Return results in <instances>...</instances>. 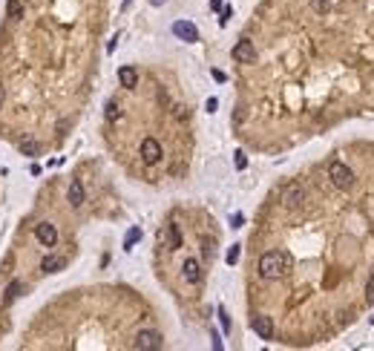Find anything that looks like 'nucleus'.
Segmentation results:
<instances>
[{"mask_svg": "<svg viewBox=\"0 0 374 351\" xmlns=\"http://www.w3.org/2000/svg\"><path fill=\"white\" fill-rule=\"evenodd\" d=\"M259 276L262 280H282L288 270H291V256L282 254V250H268L259 256Z\"/></svg>", "mask_w": 374, "mask_h": 351, "instance_id": "f257e3e1", "label": "nucleus"}, {"mask_svg": "<svg viewBox=\"0 0 374 351\" xmlns=\"http://www.w3.org/2000/svg\"><path fill=\"white\" fill-rule=\"evenodd\" d=\"M328 178H331V184L340 190H348L351 184H354V173H351L348 164H342V162H334L328 167Z\"/></svg>", "mask_w": 374, "mask_h": 351, "instance_id": "f03ea898", "label": "nucleus"}, {"mask_svg": "<svg viewBox=\"0 0 374 351\" xmlns=\"http://www.w3.org/2000/svg\"><path fill=\"white\" fill-rule=\"evenodd\" d=\"M132 346L138 351H156V348H162V334L158 331H138L136 340H132Z\"/></svg>", "mask_w": 374, "mask_h": 351, "instance_id": "7ed1b4c3", "label": "nucleus"}, {"mask_svg": "<svg viewBox=\"0 0 374 351\" xmlns=\"http://www.w3.org/2000/svg\"><path fill=\"white\" fill-rule=\"evenodd\" d=\"M305 202V190L300 184H288V188L282 190V204L288 208V210H296V208H302Z\"/></svg>", "mask_w": 374, "mask_h": 351, "instance_id": "20e7f679", "label": "nucleus"}, {"mask_svg": "<svg viewBox=\"0 0 374 351\" xmlns=\"http://www.w3.org/2000/svg\"><path fill=\"white\" fill-rule=\"evenodd\" d=\"M141 162L144 164H158L162 162V144H158L156 138L141 141Z\"/></svg>", "mask_w": 374, "mask_h": 351, "instance_id": "39448f33", "label": "nucleus"}, {"mask_svg": "<svg viewBox=\"0 0 374 351\" xmlns=\"http://www.w3.org/2000/svg\"><path fill=\"white\" fill-rule=\"evenodd\" d=\"M173 35L178 38V40H184V44H193V40H199V29L190 24V20H176Z\"/></svg>", "mask_w": 374, "mask_h": 351, "instance_id": "423d86ee", "label": "nucleus"}, {"mask_svg": "<svg viewBox=\"0 0 374 351\" xmlns=\"http://www.w3.org/2000/svg\"><path fill=\"white\" fill-rule=\"evenodd\" d=\"M35 236H38V242H40V245H46V248H55V242H58V230H55V224H49V222L38 224Z\"/></svg>", "mask_w": 374, "mask_h": 351, "instance_id": "0eeeda50", "label": "nucleus"}, {"mask_svg": "<svg viewBox=\"0 0 374 351\" xmlns=\"http://www.w3.org/2000/svg\"><path fill=\"white\" fill-rule=\"evenodd\" d=\"M234 58L239 60V64H254V60H256V49H254V44H250L248 38L234 46Z\"/></svg>", "mask_w": 374, "mask_h": 351, "instance_id": "6e6552de", "label": "nucleus"}, {"mask_svg": "<svg viewBox=\"0 0 374 351\" xmlns=\"http://www.w3.org/2000/svg\"><path fill=\"white\" fill-rule=\"evenodd\" d=\"M182 276H184V282H190V285H199L202 282V265L196 262V259H184Z\"/></svg>", "mask_w": 374, "mask_h": 351, "instance_id": "1a4fd4ad", "label": "nucleus"}, {"mask_svg": "<svg viewBox=\"0 0 374 351\" xmlns=\"http://www.w3.org/2000/svg\"><path fill=\"white\" fill-rule=\"evenodd\" d=\"M250 326H254V331H256V334H259L262 340H270V337H274V322H270V316H265V314H256V316H254V322H250Z\"/></svg>", "mask_w": 374, "mask_h": 351, "instance_id": "9d476101", "label": "nucleus"}, {"mask_svg": "<svg viewBox=\"0 0 374 351\" xmlns=\"http://www.w3.org/2000/svg\"><path fill=\"white\" fill-rule=\"evenodd\" d=\"M118 81H121V86L132 90V86L138 84V72L132 70V66H121V70H118Z\"/></svg>", "mask_w": 374, "mask_h": 351, "instance_id": "9b49d317", "label": "nucleus"}, {"mask_svg": "<svg viewBox=\"0 0 374 351\" xmlns=\"http://www.w3.org/2000/svg\"><path fill=\"white\" fill-rule=\"evenodd\" d=\"M66 199H70L72 208H81V204H84V188H81V182H72V184H70Z\"/></svg>", "mask_w": 374, "mask_h": 351, "instance_id": "f8f14e48", "label": "nucleus"}, {"mask_svg": "<svg viewBox=\"0 0 374 351\" xmlns=\"http://www.w3.org/2000/svg\"><path fill=\"white\" fill-rule=\"evenodd\" d=\"M60 268H64V259L60 256H46L40 262V270H44V274H55V270H60Z\"/></svg>", "mask_w": 374, "mask_h": 351, "instance_id": "ddd939ff", "label": "nucleus"}, {"mask_svg": "<svg viewBox=\"0 0 374 351\" xmlns=\"http://www.w3.org/2000/svg\"><path fill=\"white\" fill-rule=\"evenodd\" d=\"M6 12H9V18L20 20V18H24V0H9V3H6Z\"/></svg>", "mask_w": 374, "mask_h": 351, "instance_id": "4468645a", "label": "nucleus"}, {"mask_svg": "<svg viewBox=\"0 0 374 351\" xmlns=\"http://www.w3.org/2000/svg\"><path fill=\"white\" fill-rule=\"evenodd\" d=\"M106 121H118V118H121V110H118V104L116 101H110V104H106Z\"/></svg>", "mask_w": 374, "mask_h": 351, "instance_id": "2eb2a0df", "label": "nucleus"}, {"mask_svg": "<svg viewBox=\"0 0 374 351\" xmlns=\"http://www.w3.org/2000/svg\"><path fill=\"white\" fill-rule=\"evenodd\" d=\"M20 152L24 156H38V144L35 141H20Z\"/></svg>", "mask_w": 374, "mask_h": 351, "instance_id": "dca6fc26", "label": "nucleus"}, {"mask_svg": "<svg viewBox=\"0 0 374 351\" xmlns=\"http://www.w3.org/2000/svg\"><path fill=\"white\" fill-rule=\"evenodd\" d=\"M138 239H141V230H138V228H132V230H130V234H127V242H124V248H127V250H130V248L136 245Z\"/></svg>", "mask_w": 374, "mask_h": 351, "instance_id": "f3484780", "label": "nucleus"}, {"mask_svg": "<svg viewBox=\"0 0 374 351\" xmlns=\"http://www.w3.org/2000/svg\"><path fill=\"white\" fill-rule=\"evenodd\" d=\"M170 245H173V248L182 245V234H178V228H176V224H170Z\"/></svg>", "mask_w": 374, "mask_h": 351, "instance_id": "a211bd4d", "label": "nucleus"}, {"mask_svg": "<svg viewBox=\"0 0 374 351\" xmlns=\"http://www.w3.org/2000/svg\"><path fill=\"white\" fill-rule=\"evenodd\" d=\"M20 288H24L20 282H12V285H9V291H6V302H9V300H14V296H18V291H20Z\"/></svg>", "mask_w": 374, "mask_h": 351, "instance_id": "6ab92c4d", "label": "nucleus"}, {"mask_svg": "<svg viewBox=\"0 0 374 351\" xmlns=\"http://www.w3.org/2000/svg\"><path fill=\"white\" fill-rule=\"evenodd\" d=\"M236 262H239V245H234L228 250V265H236Z\"/></svg>", "mask_w": 374, "mask_h": 351, "instance_id": "aec40b11", "label": "nucleus"}, {"mask_svg": "<svg viewBox=\"0 0 374 351\" xmlns=\"http://www.w3.org/2000/svg\"><path fill=\"white\" fill-rule=\"evenodd\" d=\"M219 322H222L224 331H230V316H228V311H224V308H219Z\"/></svg>", "mask_w": 374, "mask_h": 351, "instance_id": "412c9836", "label": "nucleus"}, {"mask_svg": "<svg viewBox=\"0 0 374 351\" xmlns=\"http://www.w3.org/2000/svg\"><path fill=\"white\" fill-rule=\"evenodd\" d=\"M234 164H236V170H245V167H248V158H245V152H236Z\"/></svg>", "mask_w": 374, "mask_h": 351, "instance_id": "4be33fe9", "label": "nucleus"}, {"mask_svg": "<svg viewBox=\"0 0 374 351\" xmlns=\"http://www.w3.org/2000/svg\"><path fill=\"white\" fill-rule=\"evenodd\" d=\"M326 6H328V0H314V9H320V12H326Z\"/></svg>", "mask_w": 374, "mask_h": 351, "instance_id": "5701e85b", "label": "nucleus"}, {"mask_svg": "<svg viewBox=\"0 0 374 351\" xmlns=\"http://www.w3.org/2000/svg\"><path fill=\"white\" fill-rule=\"evenodd\" d=\"M366 291H368V296L374 300V274H372V280H368V285H366Z\"/></svg>", "mask_w": 374, "mask_h": 351, "instance_id": "b1692460", "label": "nucleus"}, {"mask_svg": "<svg viewBox=\"0 0 374 351\" xmlns=\"http://www.w3.org/2000/svg\"><path fill=\"white\" fill-rule=\"evenodd\" d=\"M216 106H219V104H216V98H210V101H208V112H216Z\"/></svg>", "mask_w": 374, "mask_h": 351, "instance_id": "393cba45", "label": "nucleus"}, {"mask_svg": "<svg viewBox=\"0 0 374 351\" xmlns=\"http://www.w3.org/2000/svg\"><path fill=\"white\" fill-rule=\"evenodd\" d=\"M210 6L213 9H222V0H210Z\"/></svg>", "mask_w": 374, "mask_h": 351, "instance_id": "a878e982", "label": "nucleus"}, {"mask_svg": "<svg viewBox=\"0 0 374 351\" xmlns=\"http://www.w3.org/2000/svg\"><path fill=\"white\" fill-rule=\"evenodd\" d=\"M3 98H6V90H3V84H0V106H3Z\"/></svg>", "mask_w": 374, "mask_h": 351, "instance_id": "bb28decb", "label": "nucleus"}, {"mask_svg": "<svg viewBox=\"0 0 374 351\" xmlns=\"http://www.w3.org/2000/svg\"><path fill=\"white\" fill-rule=\"evenodd\" d=\"M150 3H152V6H162L164 0H150Z\"/></svg>", "mask_w": 374, "mask_h": 351, "instance_id": "cd10ccee", "label": "nucleus"}]
</instances>
